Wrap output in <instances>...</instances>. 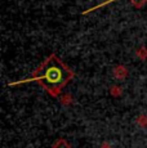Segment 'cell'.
Masks as SVG:
<instances>
[{"label": "cell", "instance_id": "cell-2", "mask_svg": "<svg viewBox=\"0 0 147 148\" xmlns=\"http://www.w3.org/2000/svg\"><path fill=\"white\" fill-rule=\"evenodd\" d=\"M53 148H71L70 144L67 143L65 139H58L54 144H53Z\"/></svg>", "mask_w": 147, "mask_h": 148}, {"label": "cell", "instance_id": "cell-4", "mask_svg": "<svg viewBox=\"0 0 147 148\" xmlns=\"http://www.w3.org/2000/svg\"><path fill=\"white\" fill-rule=\"evenodd\" d=\"M101 148H111V147H110V146H109V144H103V146H102V147H101Z\"/></svg>", "mask_w": 147, "mask_h": 148}, {"label": "cell", "instance_id": "cell-1", "mask_svg": "<svg viewBox=\"0 0 147 148\" xmlns=\"http://www.w3.org/2000/svg\"><path fill=\"white\" fill-rule=\"evenodd\" d=\"M72 77V71L65 63H62L56 54H50L43 63L34 71L31 79L18 81L16 84L26 81H36L52 95H58L62 88Z\"/></svg>", "mask_w": 147, "mask_h": 148}, {"label": "cell", "instance_id": "cell-3", "mask_svg": "<svg viewBox=\"0 0 147 148\" xmlns=\"http://www.w3.org/2000/svg\"><path fill=\"white\" fill-rule=\"evenodd\" d=\"M131 1H132L137 8H141L143 4H145V3H147V0H131Z\"/></svg>", "mask_w": 147, "mask_h": 148}]
</instances>
